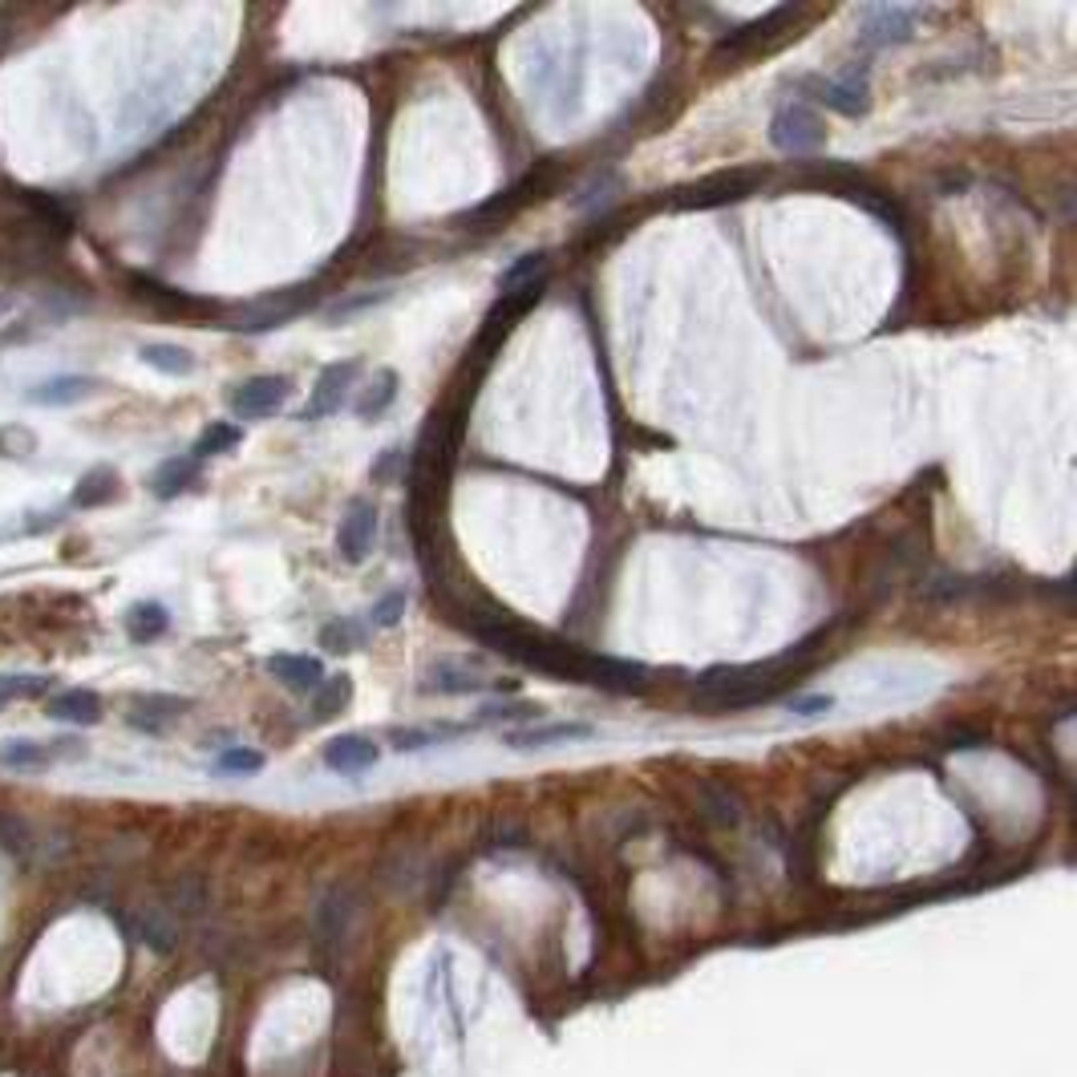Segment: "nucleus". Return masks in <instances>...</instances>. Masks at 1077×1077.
Returning a JSON list of instances; mask_svg holds the SVG:
<instances>
[{
    "label": "nucleus",
    "instance_id": "f257e3e1",
    "mask_svg": "<svg viewBox=\"0 0 1077 1077\" xmlns=\"http://www.w3.org/2000/svg\"><path fill=\"white\" fill-rule=\"evenodd\" d=\"M470 633L482 640L495 653L511 656L515 665H527L535 673H547L551 681H584V685H596V689L608 693H636L648 685V668L636 665V660H620V656H600V653H584L576 645H564V640H551V636L531 633L527 624H519L511 611L502 608H487L474 611L467 620Z\"/></svg>",
    "mask_w": 1077,
    "mask_h": 1077
},
{
    "label": "nucleus",
    "instance_id": "f03ea898",
    "mask_svg": "<svg viewBox=\"0 0 1077 1077\" xmlns=\"http://www.w3.org/2000/svg\"><path fill=\"white\" fill-rule=\"evenodd\" d=\"M770 143L782 155H814L826 143V126L806 101H782L770 118Z\"/></svg>",
    "mask_w": 1077,
    "mask_h": 1077
},
{
    "label": "nucleus",
    "instance_id": "7ed1b4c3",
    "mask_svg": "<svg viewBox=\"0 0 1077 1077\" xmlns=\"http://www.w3.org/2000/svg\"><path fill=\"white\" fill-rule=\"evenodd\" d=\"M757 183H762V170H722V175H709L685 187V195L677 199V207H693V212H709V207H725V203H737L745 195H754Z\"/></svg>",
    "mask_w": 1077,
    "mask_h": 1077
},
{
    "label": "nucleus",
    "instance_id": "20e7f679",
    "mask_svg": "<svg viewBox=\"0 0 1077 1077\" xmlns=\"http://www.w3.org/2000/svg\"><path fill=\"white\" fill-rule=\"evenodd\" d=\"M806 86H814V98L831 110L846 114V118H863L871 110V86H867V61L851 66L843 78H811Z\"/></svg>",
    "mask_w": 1077,
    "mask_h": 1077
},
{
    "label": "nucleus",
    "instance_id": "39448f33",
    "mask_svg": "<svg viewBox=\"0 0 1077 1077\" xmlns=\"http://www.w3.org/2000/svg\"><path fill=\"white\" fill-rule=\"evenodd\" d=\"M292 381L272 373V378H252L232 393V413L235 418H247V422H260V418H272V413L288 401Z\"/></svg>",
    "mask_w": 1077,
    "mask_h": 1077
},
{
    "label": "nucleus",
    "instance_id": "423d86ee",
    "mask_svg": "<svg viewBox=\"0 0 1077 1077\" xmlns=\"http://www.w3.org/2000/svg\"><path fill=\"white\" fill-rule=\"evenodd\" d=\"M373 544H378V507L365 499H356L345 511V519H341V527H336L341 559H345V564H365Z\"/></svg>",
    "mask_w": 1077,
    "mask_h": 1077
},
{
    "label": "nucleus",
    "instance_id": "0eeeda50",
    "mask_svg": "<svg viewBox=\"0 0 1077 1077\" xmlns=\"http://www.w3.org/2000/svg\"><path fill=\"white\" fill-rule=\"evenodd\" d=\"M356 373H361V361H336V365L324 369L321 378H316V389H312V398L301 418L316 422V418H329V413L341 410L349 401V389L356 385Z\"/></svg>",
    "mask_w": 1077,
    "mask_h": 1077
},
{
    "label": "nucleus",
    "instance_id": "6e6552de",
    "mask_svg": "<svg viewBox=\"0 0 1077 1077\" xmlns=\"http://www.w3.org/2000/svg\"><path fill=\"white\" fill-rule=\"evenodd\" d=\"M312 304V292L296 288V292H280V296H267V301L252 304V309L239 312V321H232L239 333H267V329H280L288 324L296 312H304Z\"/></svg>",
    "mask_w": 1077,
    "mask_h": 1077
},
{
    "label": "nucleus",
    "instance_id": "1a4fd4ad",
    "mask_svg": "<svg viewBox=\"0 0 1077 1077\" xmlns=\"http://www.w3.org/2000/svg\"><path fill=\"white\" fill-rule=\"evenodd\" d=\"M916 29V9H903V4H879V9L863 12V29H859V41L863 45H903Z\"/></svg>",
    "mask_w": 1077,
    "mask_h": 1077
},
{
    "label": "nucleus",
    "instance_id": "9d476101",
    "mask_svg": "<svg viewBox=\"0 0 1077 1077\" xmlns=\"http://www.w3.org/2000/svg\"><path fill=\"white\" fill-rule=\"evenodd\" d=\"M190 701L187 697H170V693H143V697L130 701L126 709V722L143 733H163L170 730V722H178L187 713Z\"/></svg>",
    "mask_w": 1077,
    "mask_h": 1077
},
{
    "label": "nucleus",
    "instance_id": "9b49d317",
    "mask_svg": "<svg viewBox=\"0 0 1077 1077\" xmlns=\"http://www.w3.org/2000/svg\"><path fill=\"white\" fill-rule=\"evenodd\" d=\"M267 673L284 685V689L292 693H316L324 685V665L316 660V656H304V653H276L267 656Z\"/></svg>",
    "mask_w": 1077,
    "mask_h": 1077
},
{
    "label": "nucleus",
    "instance_id": "f8f14e48",
    "mask_svg": "<svg viewBox=\"0 0 1077 1077\" xmlns=\"http://www.w3.org/2000/svg\"><path fill=\"white\" fill-rule=\"evenodd\" d=\"M381 757L378 742L373 737H361V733H341L333 742L324 745V766L336 770V774H361Z\"/></svg>",
    "mask_w": 1077,
    "mask_h": 1077
},
{
    "label": "nucleus",
    "instance_id": "ddd939ff",
    "mask_svg": "<svg viewBox=\"0 0 1077 1077\" xmlns=\"http://www.w3.org/2000/svg\"><path fill=\"white\" fill-rule=\"evenodd\" d=\"M799 17V9H774V12H766L762 21H750V25H742V29H733L730 37H725L722 45H717V57H733V53H750V49H757L762 41H770V37H777L782 29H786L790 21Z\"/></svg>",
    "mask_w": 1077,
    "mask_h": 1077
},
{
    "label": "nucleus",
    "instance_id": "4468645a",
    "mask_svg": "<svg viewBox=\"0 0 1077 1077\" xmlns=\"http://www.w3.org/2000/svg\"><path fill=\"white\" fill-rule=\"evenodd\" d=\"M98 393V381L81 378V373H66V378H49L41 385H33L25 393V401L33 405H49V410H61V405H78V401L94 398Z\"/></svg>",
    "mask_w": 1077,
    "mask_h": 1077
},
{
    "label": "nucleus",
    "instance_id": "2eb2a0df",
    "mask_svg": "<svg viewBox=\"0 0 1077 1077\" xmlns=\"http://www.w3.org/2000/svg\"><path fill=\"white\" fill-rule=\"evenodd\" d=\"M591 733H596V725H588V722L527 725V730L507 733V745H511V750H544V745H556V742H584V737H591Z\"/></svg>",
    "mask_w": 1077,
    "mask_h": 1077
},
{
    "label": "nucleus",
    "instance_id": "dca6fc26",
    "mask_svg": "<svg viewBox=\"0 0 1077 1077\" xmlns=\"http://www.w3.org/2000/svg\"><path fill=\"white\" fill-rule=\"evenodd\" d=\"M45 713L53 717V722H69V725H98L101 722V697L89 689H66L57 693L49 705H45Z\"/></svg>",
    "mask_w": 1077,
    "mask_h": 1077
},
{
    "label": "nucleus",
    "instance_id": "f3484780",
    "mask_svg": "<svg viewBox=\"0 0 1077 1077\" xmlns=\"http://www.w3.org/2000/svg\"><path fill=\"white\" fill-rule=\"evenodd\" d=\"M190 482H199V462L195 458H167L150 474V490H155L158 499H178L183 490H190Z\"/></svg>",
    "mask_w": 1077,
    "mask_h": 1077
},
{
    "label": "nucleus",
    "instance_id": "a211bd4d",
    "mask_svg": "<svg viewBox=\"0 0 1077 1077\" xmlns=\"http://www.w3.org/2000/svg\"><path fill=\"white\" fill-rule=\"evenodd\" d=\"M167 628H170V611L163 608V604H155V600L134 604V608L126 611V633H130V640H138V645H150V640H158Z\"/></svg>",
    "mask_w": 1077,
    "mask_h": 1077
},
{
    "label": "nucleus",
    "instance_id": "6ab92c4d",
    "mask_svg": "<svg viewBox=\"0 0 1077 1077\" xmlns=\"http://www.w3.org/2000/svg\"><path fill=\"white\" fill-rule=\"evenodd\" d=\"M535 195V178H522V183H515L511 190H502V195H495V199H487L478 212H470V223L474 227H487V223H499L507 219V215H515L522 207V203Z\"/></svg>",
    "mask_w": 1077,
    "mask_h": 1077
},
{
    "label": "nucleus",
    "instance_id": "aec40b11",
    "mask_svg": "<svg viewBox=\"0 0 1077 1077\" xmlns=\"http://www.w3.org/2000/svg\"><path fill=\"white\" fill-rule=\"evenodd\" d=\"M118 495V474H114L110 467H98L89 470V474H81V482L74 487V507H106V502Z\"/></svg>",
    "mask_w": 1077,
    "mask_h": 1077
},
{
    "label": "nucleus",
    "instance_id": "412c9836",
    "mask_svg": "<svg viewBox=\"0 0 1077 1077\" xmlns=\"http://www.w3.org/2000/svg\"><path fill=\"white\" fill-rule=\"evenodd\" d=\"M393 398H398V373H393V369H381L378 378L369 381L365 393H361V401H356V413H361L365 422H378L381 413L393 405Z\"/></svg>",
    "mask_w": 1077,
    "mask_h": 1077
},
{
    "label": "nucleus",
    "instance_id": "4be33fe9",
    "mask_svg": "<svg viewBox=\"0 0 1077 1077\" xmlns=\"http://www.w3.org/2000/svg\"><path fill=\"white\" fill-rule=\"evenodd\" d=\"M49 762H53V750L41 742L12 737V742L0 745V766H9V770H45Z\"/></svg>",
    "mask_w": 1077,
    "mask_h": 1077
},
{
    "label": "nucleus",
    "instance_id": "5701e85b",
    "mask_svg": "<svg viewBox=\"0 0 1077 1077\" xmlns=\"http://www.w3.org/2000/svg\"><path fill=\"white\" fill-rule=\"evenodd\" d=\"M138 356L150 369L167 373V378H187V373H195V353H187L183 345H143Z\"/></svg>",
    "mask_w": 1077,
    "mask_h": 1077
},
{
    "label": "nucleus",
    "instance_id": "b1692460",
    "mask_svg": "<svg viewBox=\"0 0 1077 1077\" xmlns=\"http://www.w3.org/2000/svg\"><path fill=\"white\" fill-rule=\"evenodd\" d=\"M425 689H433V693H474V689H482V681H478L470 668L454 665V660H438V665L430 668Z\"/></svg>",
    "mask_w": 1077,
    "mask_h": 1077
},
{
    "label": "nucleus",
    "instance_id": "393cba45",
    "mask_svg": "<svg viewBox=\"0 0 1077 1077\" xmlns=\"http://www.w3.org/2000/svg\"><path fill=\"white\" fill-rule=\"evenodd\" d=\"M244 442V430L239 425H232V422H215V425H207V430L199 433V442H195V462L199 458H215V454H227V450H235V446Z\"/></svg>",
    "mask_w": 1077,
    "mask_h": 1077
},
{
    "label": "nucleus",
    "instance_id": "a878e982",
    "mask_svg": "<svg viewBox=\"0 0 1077 1077\" xmlns=\"http://www.w3.org/2000/svg\"><path fill=\"white\" fill-rule=\"evenodd\" d=\"M547 272V252H531V256H522L519 264L507 267V276H502L499 288L502 292H519V288H531V284H539Z\"/></svg>",
    "mask_w": 1077,
    "mask_h": 1077
},
{
    "label": "nucleus",
    "instance_id": "bb28decb",
    "mask_svg": "<svg viewBox=\"0 0 1077 1077\" xmlns=\"http://www.w3.org/2000/svg\"><path fill=\"white\" fill-rule=\"evenodd\" d=\"M321 645L329 653H353V648L365 645V628L356 620H333L321 628Z\"/></svg>",
    "mask_w": 1077,
    "mask_h": 1077
},
{
    "label": "nucleus",
    "instance_id": "cd10ccee",
    "mask_svg": "<svg viewBox=\"0 0 1077 1077\" xmlns=\"http://www.w3.org/2000/svg\"><path fill=\"white\" fill-rule=\"evenodd\" d=\"M349 697H353V681H349V677H336V681L324 677V685L316 689V722H324V717H333V713L345 709Z\"/></svg>",
    "mask_w": 1077,
    "mask_h": 1077
},
{
    "label": "nucleus",
    "instance_id": "c85d7f7f",
    "mask_svg": "<svg viewBox=\"0 0 1077 1077\" xmlns=\"http://www.w3.org/2000/svg\"><path fill=\"white\" fill-rule=\"evenodd\" d=\"M134 284H138V296H146L150 304H158V309H199V301L195 296H183V292L167 288V284H158V280H146V276H134Z\"/></svg>",
    "mask_w": 1077,
    "mask_h": 1077
},
{
    "label": "nucleus",
    "instance_id": "c756f323",
    "mask_svg": "<svg viewBox=\"0 0 1077 1077\" xmlns=\"http://www.w3.org/2000/svg\"><path fill=\"white\" fill-rule=\"evenodd\" d=\"M45 689H49V677L9 673V677H0V709H4V705H12V701H21V697H41Z\"/></svg>",
    "mask_w": 1077,
    "mask_h": 1077
},
{
    "label": "nucleus",
    "instance_id": "7c9ffc66",
    "mask_svg": "<svg viewBox=\"0 0 1077 1077\" xmlns=\"http://www.w3.org/2000/svg\"><path fill=\"white\" fill-rule=\"evenodd\" d=\"M215 770L219 774H260L264 770V754L260 750H247V745H232L215 757Z\"/></svg>",
    "mask_w": 1077,
    "mask_h": 1077
},
{
    "label": "nucleus",
    "instance_id": "2f4dec72",
    "mask_svg": "<svg viewBox=\"0 0 1077 1077\" xmlns=\"http://www.w3.org/2000/svg\"><path fill=\"white\" fill-rule=\"evenodd\" d=\"M401 611H405V596H401V591H389V596H381V600L373 604L369 624H373V628H393V624L401 620Z\"/></svg>",
    "mask_w": 1077,
    "mask_h": 1077
},
{
    "label": "nucleus",
    "instance_id": "473e14b6",
    "mask_svg": "<svg viewBox=\"0 0 1077 1077\" xmlns=\"http://www.w3.org/2000/svg\"><path fill=\"white\" fill-rule=\"evenodd\" d=\"M705 802H709V811L717 822H737V802L722 786H705Z\"/></svg>",
    "mask_w": 1077,
    "mask_h": 1077
},
{
    "label": "nucleus",
    "instance_id": "72a5a7b5",
    "mask_svg": "<svg viewBox=\"0 0 1077 1077\" xmlns=\"http://www.w3.org/2000/svg\"><path fill=\"white\" fill-rule=\"evenodd\" d=\"M442 733H454V730H393V745L398 750H422V745L438 742Z\"/></svg>",
    "mask_w": 1077,
    "mask_h": 1077
},
{
    "label": "nucleus",
    "instance_id": "f704fd0d",
    "mask_svg": "<svg viewBox=\"0 0 1077 1077\" xmlns=\"http://www.w3.org/2000/svg\"><path fill=\"white\" fill-rule=\"evenodd\" d=\"M12 442H17V458L29 454V450H37V438L29 430H21V425H9V430H0V454H12Z\"/></svg>",
    "mask_w": 1077,
    "mask_h": 1077
},
{
    "label": "nucleus",
    "instance_id": "c9c22d12",
    "mask_svg": "<svg viewBox=\"0 0 1077 1077\" xmlns=\"http://www.w3.org/2000/svg\"><path fill=\"white\" fill-rule=\"evenodd\" d=\"M834 705V697H826V693H819V697H794L790 701V713H799V717H819V713H826Z\"/></svg>",
    "mask_w": 1077,
    "mask_h": 1077
},
{
    "label": "nucleus",
    "instance_id": "e433bc0d",
    "mask_svg": "<svg viewBox=\"0 0 1077 1077\" xmlns=\"http://www.w3.org/2000/svg\"><path fill=\"white\" fill-rule=\"evenodd\" d=\"M4 309H9V301H4V296H0V312H4Z\"/></svg>",
    "mask_w": 1077,
    "mask_h": 1077
}]
</instances>
